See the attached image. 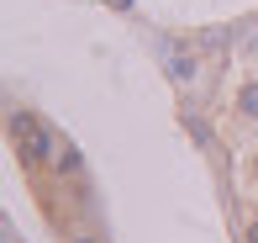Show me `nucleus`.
Returning <instances> with one entry per match:
<instances>
[{"label":"nucleus","mask_w":258,"mask_h":243,"mask_svg":"<svg viewBox=\"0 0 258 243\" xmlns=\"http://www.w3.org/2000/svg\"><path fill=\"white\" fill-rule=\"evenodd\" d=\"M11 137H16V148H21L27 159H42V154H48V143H53L48 127H42L37 117H11Z\"/></svg>","instance_id":"f257e3e1"},{"label":"nucleus","mask_w":258,"mask_h":243,"mask_svg":"<svg viewBox=\"0 0 258 243\" xmlns=\"http://www.w3.org/2000/svg\"><path fill=\"white\" fill-rule=\"evenodd\" d=\"M169 69H174V79H190V74H195V64H190V48H174V53H169Z\"/></svg>","instance_id":"f03ea898"},{"label":"nucleus","mask_w":258,"mask_h":243,"mask_svg":"<svg viewBox=\"0 0 258 243\" xmlns=\"http://www.w3.org/2000/svg\"><path fill=\"white\" fill-rule=\"evenodd\" d=\"M237 111H242V117H258V79L237 90Z\"/></svg>","instance_id":"7ed1b4c3"},{"label":"nucleus","mask_w":258,"mask_h":243,"mask_svg":"<svg viewBox=\"0 0 258 243\" xmlns=\"http://www.w3.org/2000/svg\"><path fill=\"white\" fill-rule=\"evenodd\" d=\"M248 243H258V222H253V227H248Z\"/></svg>","instance_id":"20e7f679"},{"label":"nucleus","mask_w":258,"mask_h":243,"mask_svg":"<svg viewBox=\"0 0 258 243\" xmlns=\"http://www.w3.org/2000/svg\"><path fill=\"white\" fill-rule=\"evenodd\" d=\"M253 180H258V154H253Z\"/></svg>","instance_id":"39448f33"},{"label":"nucleus","mask_w":258,"mask_h":243,"mask_svg":"<svg viewBox=\"0 0 258 243\" xmlns=\"http://www.w3.org/2000/svg\"><path fill=\"white\" fill-rule=\"evenodd\" d=\"M69 243H90V238H69Z\"/></svg>","instance_id":"423d86ee"}]
</instances>
